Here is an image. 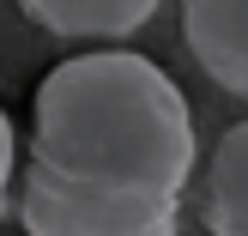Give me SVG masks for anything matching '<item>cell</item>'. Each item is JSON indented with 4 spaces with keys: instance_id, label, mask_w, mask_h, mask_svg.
<instances>
[{
    "instance_id": "6",
    "label": "cell",
    "mask_w": 248,
    "mask_h": 236,
    "mask_svg": "<svg viewBox=\"0 0 248 236\" xmlns=\"http://www.w3.org/2000/svg\"><path fill=\"white\" fill-rule=\"evenodd\" d=\"M12 176H18V133H12V115L0 109V218L12 206Z\"/></svg>"
},
{
    "instance_id": "1",
    "label": "cell",
    "mask_w": 248,
    "mask_h": 236,
    "mask_svg": "<svg viewBox=\"0 0 248 236\" xmlns=\"http://www.w3.org/2000/svg\"><path fill=\"white\" fill-rule=\"evenodd\" d=\"M31 157L91 188L182 194L200 170V133L182 85L133 48L67 55L31 103Z\"/></svg>"
},
{
    "instance_id": "5",
    "label": "cell",
    "mask_w": 248,
    "mask_h": 236,
    "mask_svg": "<svg viewBox=\"0 0 248 236\" xmlns=\"http://www.w3.org/2000/svg\"><path fill=\"white\" fill-rule=\"evenodd\" d=\"M164 0H18L31 24H43L61 43H91V48H121L157 18Z\"/></svg>"
},
{
    "instance_id": "2",
    "label": "cell",
    "mask_w": 248,
    "mask_h": 236,
    "mask_svg": "<svg viewBox=\"0 0 248 236\" xmlns=\"http://www.w3.org/2000/svg\"><path fill=\"white\" fill-rule=\"evenodd\" d=\"M12 218L24 236H176L188 200L182 194H145V188H91L67 182L24 157L12 176Z\"/></svg>"
},
{
    "instance_id": "7",
    "label": "cell",
    "mask_w": 248,
    "mask_h": 236,
    "mask_svg": "<svg viewBox=\"0 0 248 236\" xmlns=\"http://www.w3.org/2000/svg\"><path fill=\"white\" fill-rule=\"evenodd\" d=\"M176 236H206V230H200V224H194V218H188V212H182V230H176Z\"/></svg>"
},
{
    "instance_id": "4",
    "label": "cell",
    "mask_w": 248,
    "mask_h": 236,
    "mask_svg": "<svg viewBox=\"0 0 248 236\" xmlns=\"http://www.w3.org/2000/svg\"><path fill=\"white\" fill-rule=\"evenodd\" d=\"M182 36L206 79L248 103V0H182Z\"/></svg>"
},
{
    "instance_id": "3",
    "label": "cell",
    "mask_w": 248,
    "mask_h": 236,
    "mask_svg": "<svg viewBox=\"0 0 248 236\" xmlns=\"http://www.w3.org/2000/svg\"><path fill=\"white\" fill-rule=\"evenodd\" d=\"M188 218L206 236H248V121L218 133L188 182Z\"/></svg>"
}]
</instances>
